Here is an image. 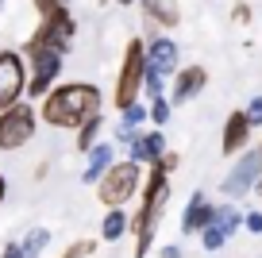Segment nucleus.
Returning <instances> with one entry per match:
<instances>
[{
	"label": "nucleus",
	"instance_id": "obj_20",
	"mask_svg": "<svg viewBox=\"0 0 262 258\" xmlns=\"http://www.w3.org/2000/svg\"><path fill=\"white\" fill-rule=\"evenodd\" d=\"M19 247H24V258H39L42 250L50 247V231L47 227H31V231L19 239Z\"/></svg>",
	"mask_w": 262,
	"mask_h": 258
},
{
	"label": "nucleus",
	"instance_id": "obj_15",
	"mask_svg": "<svg viewBox=\"0 0 262 258\" xmlns=\"http://www.w3.org/2000/svg\"><path fill=\"white\" fill-rule=\"evenodd\" d=\"M85 158H89V162H85V169H81V181H85V185H97V181L104 178L108 169H112L116 146H112V143H97L89 154H85Z\"/></svg>",
	"mask_w": 262,
	"mask_h": 258
},
{
	"label": "nucleus",
	"instance_id": "obj_33",
	"mask_svg": "<svg viewBox=\"0 0 262 258\" xmlns=\"http://www.w3.org/2000/svg\"><path fill=\"white\" fill-rule=\"evenodd\" d=\"M116 4H120V8H131V4H135V0H116Z\"/></svg>",
	"mask_w": 262,
	"mask_h": 258
},
{
	"label": "nucleus",
	"instance_id": "obj_18",
	"mask_svg": "<svg viewBox=\"0 0 262 258\" xmlns=\"http://www.w3.org/2000/svg\"><path fill=\"white\" fill-rule=\"evenodd\" d=\"M212 224H216V227H220V231L231 239V235H235L239 227H243V212H239V204H235V201H228V204H216V216H212Z\"/></svg>",
	"mask_w": 262,
	"mask_h": 258
},
{
	"label": "nucleus",
	"instance_id": "obj_21",
	"mask_svg": "<svg viewBox=\"0 0 262 258\" xmlns=\"http://www.w3.org/2000/svg\"><path fill=\"white\" fill-rule=\"evenodd\" d=\"M147 116H150V123H155V127H166V123H170V116H173L170 97H155V100L147 104Z\"/></svg>",
	"mask_w": 262,
	"mask_h": 258
},
{
	"label": "nucleus",
	"instance_id": "obj_26",
	"mask_svg": "<svg viewBox=\"0 0 262 258\" xmlns=\"http://www.w3.org/2000/svg\"><path fill=\"white\" fill-rule=\"evenodd\" d=\"M155 166H158V169H162V174H173V169H178V166H181V154H178V150H166V154H162V158H158V162H155Z\"/></svg>",
	"mask_w": 262,
	"mask_h": 258
},
{
	"label": "nucleus",
	"instance_id": "obj_24",
	"mask_svg": "<svg viewBox=\"0 0 262 258\" xmlns=\"http://www.w3.org/2000/svg\"><path fill=\"white\" fill-rule=\"evenodd\" d=\"M93 250H97V239H74L58 258H93Z\"/></svg>",
	"mask_w": 262,
	"mask_h": 258
},
{
	"label": "nucleus",
	"instance_id": "obj_19",
	"mask_svg": "<svg viewBox=\"0 0 262 258\" xmlns=\"http://www.w3.org/2000/svg\"><path fill=\"white\" fill-rule=\"evenodd\" d=\"M100 127H104V116H93V120H85L81 127H77V139H74V146L81 154H89L93 146L100 143Z\"/></svg>",
	"mask_w": 262,
	"mask_h": 258
},
{
	"label": "nucleus",
	"instance_id": "obj_35",
	"mask_svg": "<svg viewBox=\"0 0 262 258\" xmlns=\"http://www.w3.org/2000/svg\"><path fill=\"white\" fill-rule=\"evenodd\" d=\"M0 4H4V0H0Z\"/></svg>",
	"mask_w": 262,
	"mask_h": 258
},
{
	"label": "nucleus",
	"instance_id": "obj_5",
	"mask_svg": "<svg viewBox=\"0 0 262 258\" xmlns=\"http://www.w3.org/2000/svg\"><path fill=\"white\" fill-rule=\"evenodd\" d=\"M143 77H147V39L131 35V42L123 47V62H120V73H116V89H112V104L127 108L139 100L143 93Z\"/></svg>",
	"mask_w": 262,
	"mask_h": 258
},
{
	"label": "nucleus",
	"instance_id": "obj_25",
	"mask_svg": "<svg viewBox=\"0 0 262 258\" xmlns=\"http://www.w3.org/2000/svg\"><path fill=\"white\" fill-rule=\"evenodd\" d=\"M31 4H35L39 16H50V12H58V8H70V0H31Z\"/></svg>",
	"mask_w": 262,
	"mask_h": 258
},
{
	"label": "nucleus",
	"instance_id": "obj_7",
	"mask_svg": "<svg viewBox=\"0 0 262 258\" xmlns=\"http://www.w3.org/2000/svg\"><path fill=\"white\" fill-rule=\"evenodd\" d=\"M35 127H39V108L19 100V104L4 108L0 112V150H24L35 139Z\"/></svg>",
	"mask_w": 262,
	"mask_h": 258
},
{
	"label": "nucleus",
	"instance_id": "obj_1",
	"mask_svg": "<svg viewBox=\"0 0 262 258\" xmlns=\"http://www.w3.org/2000/svg\"><path fill=\"white\" fill-rule=\"evenodd\" d=\"M93 116H104V93L93 81H58L39 100V120L58 131H77Z\"/></svg>",
	"mask_w": 262,
	"mask_h": 258
},
{
	"label": "nucleus",
	"instance_id": "obj_34",
	"mask_svg": "<svg viewBox=\"0 0 262 258\" xmlns=\"http://www.w3.org/2000/svg\"><path fill=\"white\" fill-rule=\"evenodd\" d=\"M258 154H262V139H258Z\"/></svg>",
	"mask_w": 262,
	"mask_h": 258
},
{
	"label": "nucleus",
	"instance_id": "obj_12",
	"mask_svg": "<svg viewBox=\"0 0 262 258\" xmlns=\"http://www.w3.org/2000/svg\"><path fill=\"white\" fill-rule=\"evenodd\" d=\"M166 150H170V146H166L162 127H155V131H135V135H131V143H127V158L139 162V166H155Z\"/></svg>",
	"mask_w": 262,
	"mask_h": 258
},
{
	"label": "nucleus",
	"instance_id": "obj_28",
	"mask_svg": "<svg viewBox=\"0 0 262 258\" xmlns=\"http://www.w3.org/2000/svg\"><path fill=\"white\" fill-rule=\"evenodd\" d=\"M231 19H235V24H251V19H254V8L247 4V0H239L235 8H231Z\"/></svg>",
	"mask_w": 262,
	"mask_h": 258
},
{
	"label": "nucleus",
	"instance_id": "obj_3",
	"mask_svg": "<svg viewBox=\"0 0 262 258\" xmlns=\"http://www.w3.org/2000/svg\"><path fill=\"white\" fill-rule=\"evenodd\" d=\"M19 54H24V62H27V97L42 100L58 85V77H62V54L50 50L47 42H39L35 35H27Z\"/></svg>",
	"mask_w": 262,
	"mask_h": 258
},
{
	"label": "nucleus",
	"instance_id": "obj_4",
	"mask_svg": "<svg viewBox=\"0 0 262 258\" xmlns=\"http://www.w3.org/2000/svg\"><path fill=\"white\" fill-rule=\"evenodd\" d=\"M143 178H147V169H143L139 162H131V158L112 162V169L97 181V201L104 204V208H123V204H131L139 197Z\"/></svg>",
	"mask_w": 262,
	"mask_h": 258
},
{
	"label": "nucleus",
	"instance_id": "obj_2",
	"mask_svg": "<svg viewBox=\"0 0 262 258\" xmlns=\"http://www.w3.org/2000/svg\"><path fill=\"white\" fill-rule=\"evenodd\" d=\"M166 201H170V174H162L158 166L147 169L139 189V208L131 212V235H135V258H147L155 247V235L162 227Z\"/></svg>",
	"mask_w": 262,
	"mask_h": 258
},
{
	"label": "nucleus",
	"instance_id": "obj_27",
	"mask_svg": "<svg viewBox=\"0 0 262 258\" xmlns=\"http://www.w3.org/2000/svg\"><path fill=\"white\" fill-rule=\"evenodd\" d=\"M243 227L251 235H262V208H254V212H243Z\"/></svg>",
	"mask_w": 262,
	"mask_h": 258
},
{
	"label": "nucleus",
	"instance_id": "obj_36",
	"mask_svg": "<svg viewBox=\"0 0 262 258\" xmlns=\"http://www.w3.org/2000/svg\"><path fill=\"white\" fill-rule=\"evenodd\" d=\"M258 197H262V193H258Z\"/></svg>",
	"mask_w": 262,
	"mask_h": 258
},
{
	"label": "nucleus",
	"instance_id": "obj_32",
	"mask_svg": "<svg viewBox=\"0 0 262 258\" xmlns=\"http://www.w3.org/2000/svg\"><path fill=\"white\" fill-rule=\"evenodd\" d=\"M8 201V178H4V174H0V204Z\"/></svg>",
	"mask_w": 262,
	"mask_h": 258
},
{
	"label": "nucleus",
	"instance_id": "obj_23",
	"mask_svg": "<svg viewBox=\"0 0 262 258\" xmlns=\"http://www.w3.org/2000/svg\"><path fill=\"white\" fill-rule=\"evenodd\" d=\"M224 243H228V235L220 231L216 224H208L205 231H201V247L208 250V254H216V250H224Z\"/></svg>",
	"mask_w": 262,
	"mask_h": 258
},
{
	"label": "nucleus",
	"instance_id": "obj_16",
	"mask_svg": "<svg viewBox=\"0 0 262 258\" xmlns=\"http://www.w3.org/2000/svg\"><path fill=\"white\" fill-rule=\"evenodd\" d=\"M143 12H147V19L155 27H162V31H173V27L181 24V8L173 0H143Z\"/></svg>",
	"mask_w": 262,
	"mask_h": 258
},
{
	"label": "nucleus",
	"instance_id": "obj_13",
	"mask_svg": "<svg viewBox=\"0 0 262 258\" xmlns=\"http://www.w3.org/2000/svg\"><path fill=\"white\" fill-rule=\"evenodd\" d=\"M251 135H254V127H251V120H247V112L239 108V112H231L228 120H224L220 150H224V154H243L247 143H251Z\"/></svg>",
	"mask_w": 262,
	"mask_h": 258
},
{
	"label": "nucleus",
	"instance_id": "obj_11",
	"mask_svg": "<svg viewBox=\"0 0 262 258\" xmlns=\"http://www.w3.org/2000/svg\"><path fill=\"white\" fill-rule=\"evenodd\" d=\"M208 85V70L205 66H181L170 77V104H193Z\"/></svg>",
	"mask_w": 262,
	"mask_h": 258
},
{
	"label": "nucleus",
	"instance_id": "obj_22",
	"mask_svg": "<svg viewBox=\"0 0 262 258\" xmlns=\"http://www.w3.org/2000/svg\"><path fill=\"white\" fill-rule=\"evenodd\" d=\"M143 120H150V116H147V104H139V100H135V104H127V108L120 112V127H127V131H139Z\"/></svg>",
	"mask_w": 262,
	"mask_h": 258
},
{
	"label": "nucleus",
	"instance_id": "obj_8",
	"mask_svg": "<svg viewBox=\"0 0 262 258\" xmlns=\"http://www.w3.org/2000/svg\"><path fill=\"white\" fill-rule=\"evenodd\" d=\"M258 181H262V154H258V146H254V150H243V154H239V162L224 174L220 193L228 197V201H239V197L254 193V189H258Z\"/></svg>",
	"mask_w": 262,
	"mask_h": 258
},
{
	"label": "nucleus",
	"instance_id": "obj_9",
	"mask_svg": "<svg viewBox=\"0 0 262 258\" xmlns=\"http://www.w3.org/2000/svg\"><path fill=\"white\" fill-rule=\"evenodd\" d=\"M27 97V62L19 50H0V112Z\"/></svg>",
	"mask_w": 262,
	"mask_h": 258
},
{
	"label": "nucleus",
	"instance_id": "obj_31",
	"mask_svg": "<svg viewBox=\"0 0 262 258\" xmlns=\"http://www.w3.org/2000/svg\"><path fill=\"white\" fill-rule=\"evenodd\" d=\"M158 258H185V250H181L178 243H162V247H158Z\"/></svg>",
	"mask_w": 262,
	"mask_h": 258
},
{
	"label": "nucleus",
	"instance_id": "obj_30",
	"mask_svg": "<svg viewBox=\"0 0 262 258\" xmlns=\"http://www.w3.org/2000/svg\"><path fill=\"white\" fill-rule=\"evenodd\" d=\"M0 258H24V247H19V239H8L4 247H0Z\"/></svg>",
	"mask_w": 262,
	"mask_h": 258
},
{
	"label": "nucleus",
	"instance_id": "obj_14",
	"mask_svg": "<svg viewBox=\"0 0 262 258\" xmlns=\"http://www.w3.org/2000/svg\"><path fill=\"white\" fill-rule=\"evenodd\" d=\"M216 216V204L208 201L205 193H193L185 201V212H181V235H201Z\"/></svg>",
	"mask_w": 262,
	"mask_h": 258
},
{
	"label": "nucleus",
	"instance_id": "obj_10",
	"mask_svg": "<svg viewBox=\"0 0 262 258\" xmlns=\"http://www.w3.org/2000/svg\"><path fill=\"white\" fill-rule=\"evenodd\" d=\"M31 35L66 58V54H70V47H74V39H77V19L70 16V8H58V12H50V16H42L39 27H35Z\"/></svg>",
	"mask_w": 262,
	"mask_h": 258
},
{
	"label": "nucleus",
	"instance_id": "obj_29",
	"mask_svg": "<svg viewBox=\"0 0 262 258\" xmlns=\"http://www.w3.org/2000/svg\"><path fill=\"white\" fill-rule=\"evenodd\" d=\"M243 112H247V120H251V127H262V97H254Z\"/></svg>",
	"mask_w": 262,
	"mask_h": 258
},
{
	"label": "nucleus",
	"instance_id": "obj_6",
	"mask_svg": "<svg viewBox=\"0 0 262 258\" xmlns=\"http://www.w3.org/2000/svg\"><path fill=\"white\" fill-rule=\"evenodd\" d=\"M178 50L181 47L170 39V35H155V39L147 42V77H143V93H147L150 100L166 97V81L181 70Z\"/></svg>",
	"mask_w": 262,
	"mask_h": 258
},
{
	"label": "nucleus",
	"instance_id": "obj_17",
	"mask_svg": "<svg viewBox=\"0 0 262 258\" xmlns=\"http://www.w3.org/2000/svg\"><path fill=\"white\" fill-rule=\"evenodd\" d=\"M127 231H131V216H127V208H108V212H104V220H100V239H104V243H120Z\"/></svg>",
	"mask_w": 262,
	"mask_h": 258
}]
</instances>
